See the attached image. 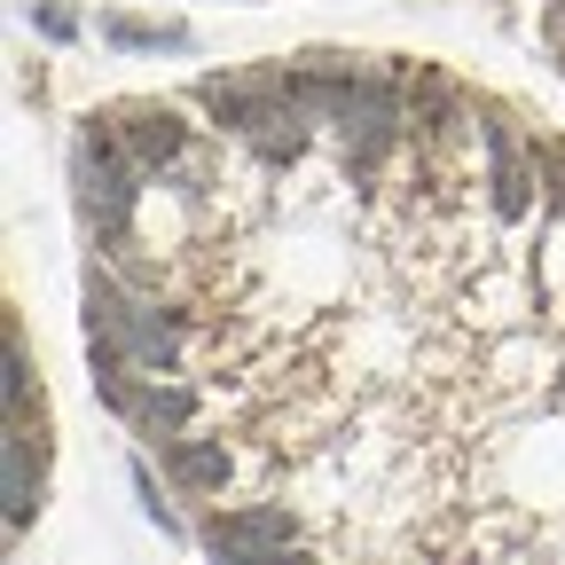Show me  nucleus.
<instances>
[{
  "instance_id": "6e6552de",
  "label": "nucleus",
  "mask_w": 565,
  "mask_h": 565,
  "mask_svg": "<svg viewBox=\"0 0 565 565\" xmlns=\"http://www.w3.org/2000/svg\"><path fill=\"white\" fill-rule=\"evenodd\" d=\"M542 32H550V47H557V63H565V0H542Z\"/></svg>"
},
{
  "instance_id": "39448f33",
  "label": "nucleus",
  "mask_w": 565,
  "mask_h": 565,
  "mask_svg": "<svg viewBox=\"0 0 565 565\" xmlns=\"http://www.w3.org/2000/svg\"><path fill=\"white\" fill-rule=\"evenodd\" d=\"M166 471L189 494H221L228 487V440H166Z\"/></svg>"
},
{
  "instance_id": "7ed1b4c3",
  "label": "nucleus",
  "mask_w": 565,
  "mask_h": 565,
  "mask_svg": "<svg viewBox=\"0 0 565 565\" xmlns=\"http://www.w3.org/2000/svg\"><path fill=\"white\" fill-rule=\"evenodd\" d=\"M9 471H0V494H9V534L32 526V503H40V463H32V416H9Z\"/></svg>"
},
{
  "instance_id": "f257e3e1",
  "label": "nucleus",
  "mask_w": 565,
  "mask_h": 565,
  "mask_svg": "<svg viewBox=\"0 0 565 565\" xmlns=\"http://www.w3.org/2000/svg\"><path fill=\"white\" fill-rule=\"evenodd\" d=\"M87 322H95V338H110L118 353H134L141 370H173V362H181V322H166L158 307L126 299L110 275L87 282Z\"/></svg>"
},
{
  "instance_id": "423d86ee",
  "label": "nucleus",
  "mask_w": 565,
  "mask_h": 565,
  "mask_svg": "<svg viewBox=\"0 0 565 565\" xmlns=\"http://www.w3.org/2000/svg\"><path fill=\"white\" fill-rule=\"evenodd\" d=\"M189 408H196V401H189L181 385H150V393H134V416L150 424L158 440H181V424H189Z\"/></svg>"
},
{
  "instance_id": "f03ea898",
  "label": "nucleus",
  "mask_w": 565,
  "mask_h": 565,
  "mask_svg": "<svg viewBox=\"0 0 565 565\" xmlns=\"http://www.w3.org/2000/svg\"><path fill=\"white\" fill-rule=\"evenodd\" d=\"M291 519L282 511H244V519H221V526H204V550H221V557H275V550H291Z\"/></svg>"
},
{
  "instance_id": "20e7f679",
  "label": "nucleus",
  "mask_w": 565,
  "mask_h": 565,
  "mask_svg": "<svg viewBox=\"0 0 565 565\" xmlns=\"http://www.w3.org/2000/svg\"><path fill=\"white\" fill-rule=\"evenodd\" d=\"M118 141H126V150H134L141 166H173V158L189 150V126H181L173 110H158V103H141V110H126Z\"/></svg>"
},
{
  "instance_id": "0eeeda50",
  "label": "nucleus",
  "mask_w": 565,
  "mask_h": 565,
  "mask_svg": "<svg viewBox=\"0 0 565 565\" xmlns=\"http://www.w3.org/2000/svg\"><path fill=\"white\" fill-rule=\"evenodd\" d=\"M487 150H494V212H511V221H519V212H526V166H519V150L503 134H487Z\"/></svg>"
}]
</instances>
